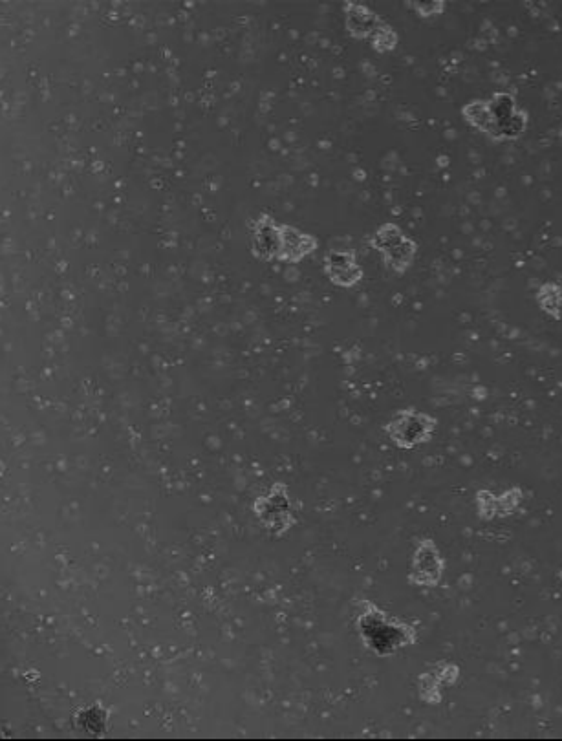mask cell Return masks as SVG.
<instances>
[{
	"label": "cell",
	"instance_id": "cell-1",
	"mask_svg": "<svg viewBox=\"0 0 562 741\" xmlns=\"http://www.w3.org/2000/svg\"><path fill=\"white\" fill-rule=\"evenodd\" d=\"M356 632L365 648L379 657L396 656L420 639L414 624L390 615L368 599L357 601Z\"/></svg>",
	"mask_w": 562,
	"mask_h": 741
},
{
	"label": "cell",
	"instance_id": "cell-2",
	"mask_svg": "<svg viewBox=\"0 0 562 741\" xmlns=\"http://www.w3.org/2000/svg\"><path fill=\"white\" fill-rule=\"evenodd\" d=\"M438 430V419L414 407L398 410L385 425V434L394 447L401 451H414L431 443Z\"/></svg>",
	"mask_w": 562,
	"mask_h": 741
},
{
	"label": "cell",
	"instance_id": "cell-3",
	"mask_svg": "<svg viewBox=\"0 0 562 741\" xmlns=\"http://www.w3.org/2000/svg\"><path fill=\"white\" fill-rule=\"evenodd\" d=\"M370 247L376 249L383 258L385 266L396 273L405 275L414 266L418 257V244L409 237L398 224L387 222L374 231L370 238Z\"/></svg>",
	"mask_w": 562,
	"mask_h": 741
},
{
	"label": "cell",
	"instance_id": "cell-4",
	"mask_svg": "<svg viewBox=\"0 0 562 741\" xmlns=\"http://www.w3.org/2000/svg\"><path fill=\"white\" fill-rule=\"evenodd\" d=\"M253 513L275 537H284L297 524L288 485L282 482H275L266 493L260 494L253 502Z\"/></svg>",
	"mask_w": 562,
	"mask_h": 741
},
{
	"label": "cell",
	"instance_id": "cell-5",
	"mask_svg": "<svg viewBox=\"0 0 562 741\" xmlns=\"http://www.w3.org/2000/svg\"><path fill=\"white\" fill-rule=\"evenodd\" d=\"M447 564L444 555L433 538L423 537L418 540L412 551L409 564V582L416 588L433 590L442 584Z\"/></svg>",
	"mask_w": 562,
	"mask_h": 741
},
{
	"label": "cell",
	"instance_id": "cell-6",
	"mask_svg": "<svg viewBox=\"0 0 562 741\" xmlns=\"http://www.w3.org/2000/svg\"><path fill=\"white\" fill-rule=\"evenodd\" d=\"M489 107L497 123V140L495 143L517 141L526 134L530 127V112L522 108L517 97L509 92H495L489 97Z\"/></svg>",
	"mask_w": 562,
	"mask_h": 741
},
{
	"label": "cell",
	"instance_id": "cell-7",
	"mask_svg": "<svg viewBox=\"0 0 562 741\" xmlns=\"http://www.w3.org/2000/svg\"><path fill=\"white\" fill-rule=\"evenodd\" d=\"M460 666L451 661H438L418 677V696L427 705H440L444 701V687H454L460 681Z\"/></svg>",
	"mask_w": 562,
	"mask_h": 741
},
{
	"label": "cell",
	"instance_id": "cell-8",
	"mask_svg": "<svg viewBox=\"0 0 562 741\" xmlns=\"http://www.w3.org/2000/svg\"><path fill=\"white\" fill-rule=\"evenodd\" d=\"M323 268H325L328 280L337 288H345V290L354 288L365 277V271L361 268L354 249L330 251L323 260Z\"/></svg>",
	"mask_w": 562,
	"mask_h": 741
},
{
	"label": "cell",
	"instance_id": "cell-9",
	"mask_svg": "<svg viewBox=\"0 0 562 741\" xmlns=\"http://www.w3.org/2000/svg\"><path fill=\"white\" fill-rule=\"evenodd\" d=\"M251 251L253 255L271 262L281 257V224L268 213H259L257 218L251 222Z\"/></svg>",
	"mask_w": 562,
	"mask_h": 741
},
{
	"label": "cell",
	"instance_id": "cell-10",
	"mask_svg": "<svg viewBox=\"0 0 562 741\" xmlns=\"http://www.w3.org/2000/svg\"><path fill=\"white\" fill-rule=\"evenodd\" d=\"M319 247V240L290 224H281V262L299 264Z\"/></svg>",
	"mask_w": 562,
	"mask_h": 741
},
{
	"label": "cell",
	"instance_id": "cell-11",
	"mask_svg": "<svg viewBox=\"0 0 562 741\" xmlns=\"http://www.w3.org/2000/svg\"><path fill=\"white\" fill-rule=\"evenodd\" d=\"M343 11H345L346 30L359 41H370L374 33L378 32L379 26L383 24L376 11L370 10L368 6L359 4V2H346Z\"/></svg>",
	"mask_w": 562,
	"mask_h": 741
},
{
	"label": "cell",
	"instance_id": "cell-12",
	"mask_svg": "<svg viewBox=\"0 0 562 741\" xmlns=\"http://www.w3.org/2000/svg\"><path fill=\"white\" fill-rule=\"evenodd\" d=\"M460 114L471 129L484 134L487 140H497V123H495L493 112L489 107V99H471V101H467L464 107L460 108Z\"/></svg>",
	"mask_w": 562,
	"mask_h": 741
},
{
	"label": "cell",
	"instance_id": "cell-13",
	"mask_svg": "<svg viewBox=\"0 0 562 741\" xmlns=\"http://www.w3.org/2000/svg\"><path fill=\"white\" fill-rule=\"evenodd\" d=\"M535 302L544 315L553 321H562V286L555 280H546L535 291Z\"/></svg>",
	"mask_w": 562,
	"mask_h": 741
},
{
	"label": "cell",
	"instance_id": "cell-14",
	"mask_svg": "<svg viewBox=\"0 0 562 741\" xmlns=\"http://www.w3.org/2000/svg\"><path fill=\"white\" fill-rule=\"evenodd\" d=\"M77 727L87 731L88 734H103L109 723V714L101 705H90L79 710L76 718Z\"/></svg>",
	"mask_w": 562,
	"mask_h": 741
},
{
	"label": "cell",
	"instance_id": "cell-15",
	"mask_svg": "<svg viewBox=\"0 0 562 741\" xmlns=\"http://www.w3.org/2000/svg\"><path fill=\"white\" fill-rule=\"evenodd\" d=\"M476 516L482 522H493L498 516V494L489 489H478L475 494Z\"/></svg>",
	"mask_w": 562,
	"mask_h": 741
},
{
	"label": "cell",
	"instance_id": "cell-16",
	"mask_svg": "<svg viewBox=\"0 0 562 741\" xmlns=\"http://www.w3.org/2000/svg\"><path fill=\"white\" fill-rule=\"evenodd\" d=\"M370 44L378 54H390L398 48L400 35L390 26L389 22H383L378 32L374 33V37L370 39Z\"/></svg>",
	"mask_w": 562,
	"mask_h": 741
},
{
	"label": "cell",
	"instance_id": "cell-17",
	"mask_svg": "<svg viewBox=\"0 0 562 741\" xmlns=\"http://www.w3.org/2000/svg\"><path fill=\"white\" fill-rule=\"evenodd\" d=\"M524 502V493L520 487H509L508 491L498 494V516L508 518L519 511Z\"/></svg>",
	"mask_w": 562,
	"mask_h": 741
},
{
	"label": "cell",
	"instance_id": "cell-18",
	"mask_svg": "<svg viewBox=\"0 0 562 741\" xmlns=\"http://www.w3.org/2000/svg\"><path fill=\"white\" fill-rule=\"evenodd\" d=\"M409 10L414 11L422 19H434L440 17L447 11V2L445 0H409L405 2Z\"/></svg>",
	"mask_w": 562,
	"mask_h": 741
}]
</instances>
